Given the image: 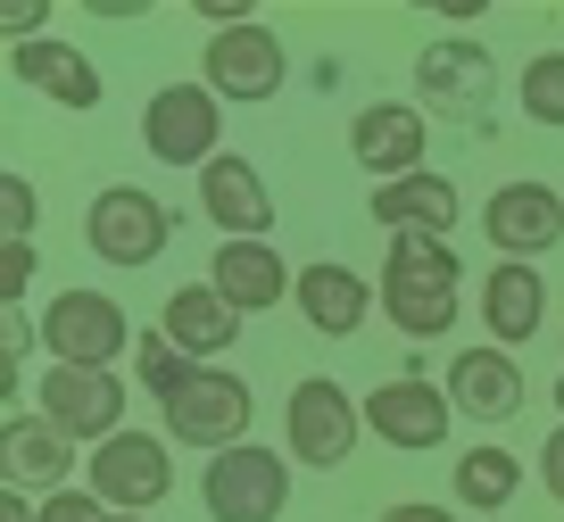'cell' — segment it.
Segmentation results:
<instances>
[{"instance_id":"obj_13","label":"cell","mask_w":564,"mask_h":522,"mask_svg":"<svg viewBox=\"0 0 564 522\" xmlns=\"http://www.w3.org/2000/svg\"><path fill=\"white\" fill-rule=\"evenodd\" d=\"M481 232H490L498 258L540 265L547 249L564 241V192H547V183H498V192L481 199Z\"/></svg>"},{"instance_id":"obj_28","label":"cell","mask_w":564,"mask_h":522,"mask_svg":"<svg viewBox=\"0 0 564 522\" xmlns=\"http://www.w3.org/2000/svg\"><path fill=\"white\" fill-rule=\"evenodd\" d=\"M34 522H108V505L91 498L84 481H75V489H51V498H34Z\"/></svg>"},{"instance_id":"obj_7","label":"cell","mask_w":564,"mask_h":522,"mask_svg":"<svg viewBox=\"0 0 564 522\" xmlns=\"http://www.w3.org/2000/svg\"><path fill=\"white\" fill-rule=\"evenodd\" d=\"M166 232H175V216H166L159 192H141V183H108V192H91V208H84L91 258L117 265V274H133V265L166 258Z\"/></svg>"},{"instance_id":"obj_33","label":"cell","mask_w":564,"mask_h":522,"mask_svg":"<svg viewBox=\"0 0 564 522\" xmlns=\"http://www.w3.org/2000/svg\"><path fill=\"white\" fill-rule=\"evenodd\" d=\"M0 522H34V498H25V489H0Z\"/></svg>"},{"instance_id":"obj_29","label":"cell","mask_w":564,"mask_h":522,"mask_svg":"<svg viewBox=\"0 0 564 522\" xmlns=\"http://www.w3.org/2000/svg\"><path fill=\"white\" fill-rule=\"evenodd\" d=\"M34 291V241H0V307H25Z\"/></svg>"},{"instance_id":"obj_35","label":"cell","mask_w":564,"mask_h":522,"mask_svg":"<svg viewBox=\"0 0 564 522\" xmlns=\"http://www.w3.org/2000/svg\"><path fill=\"white\" fill-rule=\"evenodd\" d=\"M556 406H564V382H556Z\"/></svg>"},{"instance_id":"obj_1","label":"cell","mask_w":564,"mask_h":522,"mask_svg":"<svg viewBox=\"0 0 564 522\" xmlns=\"http://www.w3.org/2000/svg\"><path fill=\"white\" fill-rule=\"evenodd\" d=\"M373 291H382V307H390V331H406V340H441V331L457 324V298H465L457 241H423V232H399Z\"/></svg>"},{"instance_id":"obj_20","label":"cell","mask_w":564,"mask_h":522,"mask_svg":"<svg viewBox=\"0 0 564 522\" xmlns=\"http://www.w3.org/2000/svg\"><path fill=\"white\" fill-rule=\"evenodd\" d=\"M481 324H490V348H531L547 324V274L523 258H498L481 282Z\"/></svg>"},{"instance_id":"obj_3","label":"cell","mask_w":564,"mask_h":522,"mask_svg":"<svg viewBox=\"0 0 564 522\" xmlns=\"http://www.w3.org/2000/svg\"><path fill=\"white\" fill-rule=\"evenodd\" d=\"M159 415H166V439H175V448L225 456V448H241V439H249V415H258V399H249L241 373L192 366L175 399H159Z\"/></svg>"},{"instance_id":"obj_6","label":"cell","mask_w":564,"mask_h":522,"mask_svg":"<svg viewBox=\"0 0 564 522\" xmlns=\"http://www.w3.org/2000/svg\"><path fill=\"white\" fill-rule=\"evenodd\" d=\"M199 505H208V522H282V505H291V456L258 448V439L208 456Z\"/></svg>"},{"instance_id":"obj_22","label":"cell","mask_w":564,"mask_h":522,"mask_svg":"<svg viewBox=\"0 0 564 522\" xmlns=\"http://www.w3.org/2000/svg\"><path fill=\"white\" fill-rule=\"evenodd\" d=\"M9 75H18L25 91H51L58 108H75V117H84V108H100V67H91L84 51H75V42H58V34H42V42H18V51H9Z\"/></svg>"},{"instance_id":"obj_9","label":"cell","mask_w":564,"mask_h":522,"mask_svg":"<svg viewBox=\"0 0 564 522\" xmlns=\"http://www.w3.org/2000/svg\"><path fill=\"white\" fill-rule=\"evenodd\" d=\"M124 373H91V366H42L34 382V406L75 439V448H100V439L124 432Z\"/></svg>"},{"instance_id":"obj_34","label":"cell","mask_w":564,"mask_h":522,"mask_svg":"<svg viewBox=\"0 0 564 522\" xmlns=\"http://www.w3.org/2000/svg\"><path fill=\"white\" fill-rule=\"evenodd\" d=\"M108 522H150V514H108Z\"/></svg>"},{"instance_id":"obj_12","label":"cell","mask_w":564,"mask_h":522,"mask_svg":"<svg viewBox=\"0 0 564 522\" xmlns=\"http://www.w3.org/2000/svg\"><path fill=\"white\" fill-rule=\"evenodd\" d=\"M75 439L58 432L42 406H9L0 415V489H25V498H51V489H75Z\"/></svg>"},{"instance_id":"obj_16","label":"cell","mask_w":564,"mask_h":522,"mask_svg":"<svg viewBox=\"0 0 564 522\" xmlns=\"http://www.w3.org/2000/svg\"><path fill=\"white\" fill-rule=\"evenodd\" d=\"M373 298H382V291H373L357 265H340V258H307L300 282H291V307H300L307 331H324V340H349V331H366Z\"/></svg>"},{"instance_id":"obj_10","label":"cell","mask_w":564,"mask_h":522,"mask_svg":"<svg viewBox=\"0 0 564 522\" xmlns=\"http://www.w3.org/2000/svg\"><path fill=\"white\" fill-rule=\"evenodd\" d=\"M366 432L390 439L399 456H432L457 432V406H448V382H423V373H390L382 390H366Z\"/></svg>"},{"instance_id":"obj_19","label":"cell","mask_w":564,"mask_h":522,"mask_svg":"<svg viewBox=\"0 0 564 522\" xmlns=\"http://www.w3.org/2000/svg\"><path fill=\"white\" fill-rule=\"evenodd\" d=\"M208 282H216V298H225V307L249 324V315L282 307L300 274L282 265V249H274V241H225V249L208 258Z\"/></svg>"},{"instance_id":"obj_31","label":"cell","mask_w":564,"mask_h":522,"mask_svg":"<svg viewBox=\"0 0 564 522\" xmlns=\"http://www.w3.org/2000/svg\"><path fill=\"white\" fill-rule=\"evenodd\" d=\"M540 489H547V498L564 505V423L547 432V448H540Z\"/></svg>"},{"instance_id":"obj_5","label":"cell","mask_w":564,"mask_h":522,"mask_svg":"<svg viewBox=\"0 0 564 522\" xmlns=\"http://www.w3.org/2000/svg\"><path fill=\"white\" fill-rule=\"evenodd\" d=\"M141 150L159 166H216L225 157V100L208 84H159L141 100Z\"/></svg>"},{"instance_id":"obj_24","label":"cell","mask_w":564,"mask_h":522,"mask_svg":"<svg viewBox=\"0 0 564 522\" xmlns=\"http://www.w3.org/2000/svg\"><path fill=\"white\" fill-rule=\"evenodd\" d=\"M514 489H523V456L514 448L481 439V448L457 456V505L465 514H498V505H514Z\"/></svg>"},{"instance_id":"obj_23","label":"cell","mask_w":564,"mask_h":522,"mask_svg":"<svg viewBox=\"0 0 564 522\" xmlns=\"http://www.w3.org/2000/svg\"><path fill=\"white\" fill-rule=\"evenodd\" d=\"M159 331L192 357V366H216L232 340H241V315L216 298V282H183V291H166V307H159Z\"/></svg>"},{"instance_id":"obj_26","label":"cell","mask_w":564,"mask_h":522,"mask_svg":"<svg viewBox=\"0 0 564 522\" xmlns=\"http://www.w3.org/2000/svg\"><path fill=\"white\" fill-rule=\"evenodd\" d=\"M523 117L531 124H564V51H540L523 67Z\"/></svg>"},{"instance_id":"obj_2","label":"cell","mask_w":564,"mask_h":522,"mask_svg":"<svg viewBox=\"0 0 564 522\" xmlns=\"http://www.w3.org/2000/svg\"><path fill=\"white\" fill-rule=\"evenodd\" d=\"M84 489L108 505V514H159L166 489H175V439L124 423L117 439H100V448L84 456Z\"/></svg>"},{"instance_id":"obj_14","label":"cell","mask_w":564,"mask_h":522,"mask_svg":"<svg viewBox=\"0 0 564 522\" xmlns=\"http://www.w3.org/2000/svg\"><path fill=\"white\" fill-rule=\"evenodd\" d=\"M423 150H432V124H423L415 100H366L349 124V157L373 174V183H399V174H423Z\"/></svg>"},{"instance_id":"obj_15","label":"cell","mask_w":564,"mask_h":522,"mask_svg":"<svg viewBox=\"0 0 564 522\" xmlns=\"http://www.w3.org/2000/svg\"><path fill=\"white\" fill-rule=\"evenodd\" d=\"M199 208H208V225L225 232V241H265L274 232V183L258 174V157H216V166H199Z\"/></svg>"},{"instance_id":"obj_8","label":"cell","mask_w":564,"mask_h":522,"mask_svg":"<svg viewBox=\"0 0 564 522\" xmlns=\"http://www.w3.org/2000/svg\"><path fill=\"white\" fill-rule=\"evenodd\" d=\"M133 348V324L108 291H58L42 307V357L51 366H91V373H117V357Z\"/></svg>"},{"instance_id":"obj_4","label":"cell","mask_w":564,"mask_h":522,"mask_svg":"<svg viewBox=\"0 0 564 522\" xmlns=\"http://www.w3.org/2000/svg\"><path fill=\"white\" fill-rule=\"evenodd\" d=\"M357 439H366V399H349L340 382H324V373H307V382H291V399H282V448H291V465H349Z\"/></svg>"},{"instance_id":"obj_11","label":"cell","mask_w":564,"mask_h":522,"mask_svg":"<svg viewBox=\"0 0 564 522\" xmlns=\"http://www.w3.org/2000/svg\"><path fill=\"white\" fill-rule=\"evenodd\" d=\"M291 75L274 25H232V34H208V58H199V84L216 91L225 108H265Z\"/></svg>"},{"instance_id":"obj_25","label":"cell","mask_w":564,"mask_h":522,"mask_svg":"<svg viewBox=\"0 0 564 522\" xmlns=\"http://www.w3.org/2000/svg\"><path fill=\"white\" fill-rule=\"evenodd\" d=\"M183 373H192V357H183L166 331H141V340H133V390H150V399H175Z\"/></svg>"},{"instance_id":"obj_17","label":"cell","mask_w":564,"mask_h":522,"mask_svg":"<svg viewBox=\"0 0 564 522\" xmlns=\"http://www.w3.org/2000/svg\"><path fill=\"white\" fill-rule=\"evenodd\" d=\"M415 91H423V100H432V108H465V117H481V108H490L498 100V58L490 51H481V42H432V51H423L415 58Z\"/></svg>"},{"instance_id":"obj_18","label":"cell","mask_w":564,"mask_h":522,"mask_svg":"<svg viewBox=\"0 0 564 522\" xmlns=\"http://www.w3.org/2000/svg\"><path fill=\"white\" fill-rule=\"evenodd\" d=\"M448 406L465 423H507L523 415V366H514V348H457V366H448Z\"/></svg>"},{"instance_id":"obj_21","label":"cell","mask_w":564,"mask_h":522,"mask_svg":"<svg viewBox=\"0 0 564 522\" xmlns=\"http://www.w3.org/2000/svg\"><path fill=\"white\" fill-rule=\"evenodd\" d=\"M373 225L399 241V232H423V241H457V183L448 174H399V183H382V192L366 199Z\"/></svg>"},{"instance_id":"obj_27","label":"cell","mask_w":564,"mask_h":522,"mask_svg":"<svg viewBox=\"0 0 564 522\" xmlns=\"http://www.w3.org/2000/svg\"><path fill=\"white\" fill-rule=\"evenodd\" d=\"M34 216H42L34 183H25V174H0V241H34Z\"/></svg>"},{"instance_id":"obj_32","label":"cell","mask_w":564,"mask_h":522,"mask_svg":"<svg viewBox=\"0 0 564 522\" xmlns=\"http://www.w3.org/2000/svg\"><path fill=\"white\" fill-rule=\"evenodd\" d=\"M382 522H457V505H432V498H406V505H390Z\"/></svg>"},{"instance_id":"obj_30","label":"cell","mask_w":564,"mask_h":522,"mask_svg":"<svg viewBox=\"0 0 564 522\" xmlns=\"http://www.w3.org/2000/svg\"><path fill=\"white\" fill-rule=\"evenodd\" d=\"M42 25H51V0H9V9H0V34H9V51H18V42H42Z\"/></svg>"}]
</instances>
